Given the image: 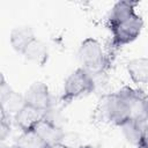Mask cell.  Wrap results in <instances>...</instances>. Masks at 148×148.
I'll use <instances>...</instances> for the list:
<instances>
[{"instance_id": "cell-1", "label": "cell", "mask_w": 148, "mask_h": 148, "mask_svg": "<svg viewBox=\"0 0 148 148\" xmlns=\"http://www.w3.org/2000/svg\"><path fill=\"white\" fill-rule=\"evenodd\" d=\"M106 23L108 28L112 34V40L110 46L113 51L134 42L139 37L143 28V20L141 15H139L136 12L120 20Z\"/></svg>"}, {"instance_id": "cell-2", "label": "cell", "mask_w": 148, "mask_h": 148, "mask_svg": "<svg viewBox=\"0 0 148 148\" xmlns=\"http://www.w3.org/2000/svg\"><path fill=\"white\" fill-rule=\"evenodd\" d=\"M77 54L83 66L82 68H84L90 75L105 73L111 65V61L104 53L101 43L92 37H88L82 40Z\"/></svg>"}, {"instance_id": "cell-3", "label": "cell", "mask_w": 148, "mask_h": 148, "mask_svg": "<svg viewBox=\"0 0 148 148\" xmlns=\"http://www.w3.org/2000/svg\"><path fill=\"white\" fill-rule=\"evenodd\" d=\"M97 114L101 121L121 126L130 120L126 102L118 92L105 94L101 97L97 105Z\"/></svg>"}, {"instance_id": "cell-4", "label": "cell", "mask_w": 148, "mask_h": 148, "mask_svg": "<svg viewBox=\"0 0 148 148\" xmlns=\"http://www.w3.org/2000/svg\"><path fill=\"white\" fill-rule=\"evenodd\" d=\"M95 88H96V84L92 76L84 68L82 67L76 68L65 80L64 90H62L60 101L64 104H68L79 97H82L92 92Z\"/></svg>"}, {"instance_id": "cell-5", "label": "cell", "mask_w": 148, "mask_h": 148, "mask_svg": "<svg viewBox=\"0 0 148 148\" xmlns=\"http://www.w3.org/2000/svg\"><path fill=\"white\" fill-rule=\"evenodd\" d=\"M126 102L130 120L136 123H146L148 120V109L145 102V95L140 89H134L131 87H123L117 91Z\"/></svg>"}, {"instance_id": "cell-6", "label": "cell", "mask_w": 148, "mask_h": 148, "mask_svg": "<svg viewBox=\"0 0 148 148\" xmlns=\"http://www.w3.org/2000/svg\"><path fill=\"white\" fill-rule=\"evenodd\" d=\"M23 96H24L25 104L31 105V106L40 110V111L46 112L52 106L49 88L43 82L32 83L27 89V91H25V94Z\"/></svg>"}, {"instance_id": "cell-7", "label": "cell", "mask_w": 148, "mask_h": 148, "mask_svg": "<svg viewBox=\"0 0 148 148\" xmlns=\"http://www.w3.org/2000/svg\"><path fill=\"white\" fill-rule=\"evenodd\" d=\"M45 117V112L40 111L31 105L25 104L14 117V121L16 126L22 132H29L32 131L34 127L38 124L39 120H42Z\"/></svg>"}, {"instance_id": "cell-8", "label": "cell", "mask_w": 148, "mask_h": 148, "mask_svg": "<svg viewBox=\"0 0 148 148\" xmlns=\"http://www.w3.org/2000/svg\"><path fill=\"white\" fill-rule=\"evenodd\" d=\"M32 131H35L37 133V135L47 146L60 142L64 134H65V132L61 130V127L59 125L54 124L53 121H51L46 117H44L42 120H39Z\"/></svg>"}, {"instance_id": "cell-9", "label": "cell", "mask_w": 148, "mask_h": 148, "mask_svg": "<svg viewBox=\"0 0 148 148\" xmlns=\"http://www.w3.org/2000/svg\"><path fill=\"white\" fill-rule=\"evenodd\" d=\"M131 80L136 84L148 83V57L131 59L126 65Z\"/></svg>"}, {"instance_id": "cell-10", "label": "cell", "mask_w": 148, "mask_h": 148, "mask_svg": "<svg viewBox=\"0 0 148 148\" xmlns=\"http://www.w3.org/2000/svg\"><path fill=\"white\" fill-rule=\"evenodd\" d=\"M35 34L32 28L28 27V25H20L16 27L12 30L10 32V45L13 46V49L18 52V53H23L25 47L31 43L32 39H35Z\"/></svg>"}, {"instance_id": "cell-11", "label": "cell", "mask_w": 148, "mask_h": 148, "mask_svg": "<svg viewBox=\"0 0 148 148\" xmlns=\"http://www.w3.org/2000/svg\"><path fill=\"white\" fill-rule=\"evenodd\" d=\"M28 60L34 61L38 65H44L49 57V50L44 42L38 38L31 40V43L25 47L24 52L22 53Z\"/></svg>"}, {"instance_id": "cell-12", "label": "cell", "mask_w": 148, "mask_h": 148, "mask_svg": "<svg viewBox=\"0 0 148 148\" xmlns=\"http://www.w3.org/2000/svg\"><path fill=\"white\" fill-rule=\"evenodd\" d=\"M0 104H1L0 106L1 112L6 113L8 117L12 118L25 105V101H24V96L12 90L6 96L0 97Z\"/></svg>"}, {"instance_id": "cell-13", "label": "cell", "mask_w": 148, "mask_h": 148, "mask_svg": "<svg viewBox=\"0 0 148 148\" xmlns=\"http://www.w3.org/2000/svg\"><path fill=\"white\" fill-rule=\"evenodd\" d=\"M145 123H136L133 120H127L125 121L121 126H119L123 130L124 136L128 142L134 145L135 147H139L142 138V127Z\"/></svg>"}, {"instance_id": "cell-14", "label": "cell", "mask_w": 148, "mask_h": 148, "mask_svg": "<svg viewBox=\"0 0 148 148\" xmlns=\"http://www.w3.org/2000/svg\"><path fill=\"white\" fill-rule=\"evenodd\" d=\"M15 146L18 148H47V145L37 135L35 131L22 132L17 138Z\"/></svg>"}, {"instance_id": "cell-15", "label": "cell", "mask_w": 148, "mask_h": 148, "mask_svg": "<svg viewBox=\"0 0 148 148\" xmlns=\"http://www.w3.org/2000/svg\"><path fill=\"white\" fill-rule=\"evenodd\" d=\"M10 117H8L6 113L1 112V127H0V138L1 140H5L9 133H10Z\"/></svg>"}, {"instance_id": "cell-16", "label": "cell", "mask_w": 148, "mask_h": 148, "mask_svg": "<svg viewBox=\"0 0 148 148\" xmlns=\"http://www.w3.org/2000/svg\"><path fill=\"white\" fill-rule=\"evenodd\" d=\"M136 148H148V125L145 123L142 127V138L139 147Z\"/></svg>"}, {"instance_id": "cell-17", "label": "cell", "mask_w": 148, "mask_h": 148, "mask_svg": "<svg viewBox=\"0 0 148 148\" xmlns=\"http://www.w3.org/2000/svg\"><path fill=\"white\" fill-rule=\"evenodd\" d=\"M47 148H68L67 146H65L64 143L61 142H58V143H54V145H51V146H47Z\"/></svg>"}, {"instance_id": "cell-18", "label": "cell", "mask_w": 148, "mask_h": 148, "mask_svg": "<svg viewBox=\"0 0 148 148\" xmlns=\"http://www.w3.org/2000/svg\"><path fill=\"white\" fill-rule=\"evenodd\" d=\"M145 102H146V105H147V109H148V94L145 95Z\"/></svg>"}, {"instance_id": "cell-19", "label": "cell", "mask_w": 148, "mask_h": 148, "mask_svg": "<svg viewBox=\"0 0 148 148\" xmlns=\"http://www.w3.org/2000/svg\"><path fill=\"white\" fill-rule=\"evenodd\" d=\"M80 148H96V147H92V146H89V145H86V146H81Z\"/></svg>"}]
</instances>
